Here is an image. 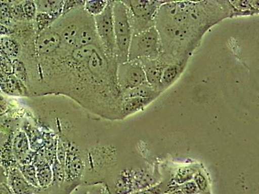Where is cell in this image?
<instances>
[{
	"label": "cell",
	"mask_w": 259,
	"mask_h": 194,
	"mask_svg": "<svg viewBox=\"0 0 259 194\" xmlns=\"http://www.w3.org/2000/svg\"><path fill=\"white\" fill-rule=\"evenodd\" d=\"M161 93L154 88L147 82L144 83L133 89L127 90L122 93V98L126 99L131 97H141V98H152L156 99Z\"/></svg>",
	"instance_id": "obj_15"
},
{
	"label": "cell",
	"mask_w": 259,
	"mask_h": 194,
	"mask_svg": "<svg viewBox=\"0 0 259 194\" xmlns=\"http://www.w3.org/2000/svg\"><path fill=\"white\" fill-rule=\"evenodd\" d=\"M13 75L24 84L29 81L28 71L22 60L19 59L13 60Z\"/></svg>",
	"instance_id": "obj_24"
},
{
	"label": "cell",
	"mask_w": 259,
	"mask_h": 194,
	"mask_svg": "<svg viewBox=\"0 0 259 194\" xmlns=\"http://www.w3.org/2000/svg\"><path fill=\"white\" fill-rule=\"evenodd\" d=\"M185 68L186 67L176 64H168L165 67L162 74L160 84H159V91L161 93L174 84L182 75Z\"/></svg>",
	"instance_id": "obj_11"
},
{
	"label": "cell",
	"mask_w": 259,
	"mask_h": 194,
	"mask_svg": "<svg viewBox=\"0 0 259 194\" xmlns=\"http://www.w3.org/2000/svg\"><path fill=\"white\" fill-rule=\"evenodd\" d=\"M1 38V37H0ZM0 52H2V48H1V40H0Z\"/></svg>",
	"instance_id": "obj_35"
},
{
	"label": "cell",
	"mask_w": 259,
	"mask_h": 194,
	"mask_svg": "<svg viewBox=\"0 0 259 194\" xmlns=\"http://www.w3.org/2000/svg\"><path fill=\"white\" fill-rule=\"evenodd\" d=\"M165 190L163 183H158L156 185L144 189V190L136 191L131 194H161Z\"/></svg>",
	"instance_id": "obj_31"
},
{
	"label": "cell",
	"mask_w": 259,
	"mask_h": 194,
	"mask_svg": "<svg viewBox=\"0 0 259 194\" xmlns=\"http://www.w3.org/2000/svg\"><path fill=\"white\" fill-rule=\"evenodd\" d=\"M122 2L126 7L133 34H136L155 26L157 13L166 1L126 0Z\"/></svg>",
	"instance_id": "obj_3"
},
{
	"label": "cell",
	"mask_w": 259,
	"mask_h": 194,
	"mask_svg": "<svg viewBox=\"0 0 259 194\" xmlns=\"http://www.w3.org/2000/svg\"><path fill=\"white\" fill-rule=\"evenodd\" d=\"M158 182L154 175L145 169L133 171V193L156 185Z\"/></svg>",
	"instance_id": "obj_13"
},
{
	"label": "cell",
	"mask_w": 259,
	"mask_h": 194,
	"mask_svg": "<svg viewBox=\"0 0 259 194\" xmlns=\"http://www.w3.org/2000/svg\"><path fill=\"white\" fill-rule=\"evenodd\" d=\"M9 30L7 27L4 26V25H0V35H5V34H8Z\"/></svg>",
	"instance_id": "obj_34"
},
{
	"label": "cell",
	"mask_w": 259,
	"mask_h": 194,
	"mask_svg": "<svg viewBox=\"0 0 259 194\" xmlns=\"http://www.w3.org/2000/svg\"><path fill=\"white\" fill-rule=\"evenodd\" d=\"M228 10L227 1H166L155 20L161 42L159 59L186 67L207 30L230 18Z\"/></svg>",
	"instance_id": "obj_1"
},
{
	"label": "cell",
	"mask_w": 259,
	"mask_h": 194,
	"mask_svg": "<svg viewBox=\"0 0 259 194\" xmlns=\"http://www.w3.org/2000/svg\"><path fill=\"white\" fill-rule=\"evenodd\" d=\"M60 17L61 16L55 15V14L37 13L35 19H34L37 34L52 26L55 21Z\"/></svg>",
	"instance_id": "obj_20"
},
{
	"label": "cell",
	"mask_w": 259,
	"mask_h": 194,
	"mask_svg": "<svg viewBox=\"0 0 259 194\" xmlns=\"http://www.w3.org/2000/svg\"><path fill=\"white\" fill-rule=\"evenodd\" d=\"M71 194H89V189L84 186L77 187Z\"/></svg>",
	"instance_id": "obj_33"
},
{
	"label": "cell",
	"mask_w": 259,
	"mask_h": 194,
	"mask_svg": "<svg viewBox=\"0 0 259 194\" xmlns=\"http://www.w3.org/2000/svg\"><path fill=\"white\" fill-rule=\"evenodd\" d=\"M13 150L18 158H22L27 154L29 150V143L24 132H20L16 136L14 140Z\"/></svg>",
	"instance_id": "obj_22"
},
{
	"label": "cell",
	"mask_w": 259,
	"mask_h": 194,
	"mask_svg": "<svg viewBox=\"0 0 259 194\" xmlns=\"http://www.w3.org/2000/svg\"><path fill=\"white\" fill-rule=\"evenodd\" d=\"M61 44L59 32L51 26L37 35L34 47L38 58L52 57Z\"/></svg>",
	"instance_id": "obj_7"
},
{
	"label": "cell",
	"mask_w": 259,
	"mask_h": 194,
	"mask_svg": "<svg viewBox=\"0 0 259 194\" xmlns=\"http://www.w3.org/2000/svg\"><path fill=\"white\" fill-rule=\"evenodd\" d=\"M23 15L28 21L34 20L37 15V8L34 1H24L22 5Z\"/></svg>",
	"instance_id": "obj_27"
},
{
	"label": "cell",
	"mask_w": 259,
	"mask_h": 194,
	"mask_svg": "<svg viewBox=\"0 0 259 194\" xmlns=\"http://www.w3.org/2000/svg\"><path fill=\"white\" fill-rule=\"evenodd\" d=\"M180 188L183 194H201L193 180L181 184Z\"/></svg>",
	"instance_id": "obj_30"
},
{
	"label": "cell",
	"mask_w": 259,
	"mask_h": 194,
	"mask_svg": "<svg viewBox=\"0 0 259 194\" xmlns=\"http://www.w3.org/2000/svg\"><path fill=\"white\" fill-rule=\"evenodd\" d=\"M161 52V42L156 27L133 34L128 52V61L143 59H159Z\"/></svg>",
	"instance_id": "obj_4"
},
{
	"label": "cell",
	"mask_w": 259,
	"mask_h": 194,
	"mask_svg": "<svg viewBox=\"0 0 259 194\" xmlns=\"http://www.w3.org/2000/svg\"><path fill=\"white\" fill-rule=\"evenodd\" d=\"M140 62L143 71H144L146 80L148 84L158 90L159 92V84L164 69L168 64L162 62L161 60L143 59Z\"/></svg>",
	"instance_id": "obj_8"
},
{
	"label": "cell",
	"mask_w": 259,
	"mask_h": 194,
	"mask_svg": "<svg viewBox=\"0 0 259 194\" xmlns=\"http://www.w3.org/2000/svg\"><path fill=\"white\" fill-rule=\"evenodd\" d=\"M1 40L2 52L12 61L19 57L21 52V46L17 41L8 36H2Z\"/></svg>",
	"instance_id": "obj_17"
},
{
	"label": "cell",
	"mask_w": 259,
	"mask_h": 194,
	"mask_svg": "<svg viewBox=\"0 0 259 194\" xmlns=\"http://www.w3.org/2000/svg\"><path fill=\"white\" fill-rule=\"evenodd\" d=\"M0 69L7 74H13V61L3 52H0Z\"/></svg>",
	"instance_id": "obj_28"
},
{
	"label": "cell",
	"mask_w": 259,
	"mask_h": 194,
	"mask_svg": "<svg viewBox=\"0 0 259 194\" xmlns=\"http://www.w3.org/2000/svg\"><path fill=\"white\" fill-rule=\"evenodd\" d=\"M193 180L201 193L207 192L209 188V181L206 175L202 172V170L200 169L194 175Z\"/></svg>",
	"instance_id": "obj_26"
},
{
	"label": "cell",
	"mask_w": 259,
	"mask_h": 194,
	"mask_svg": "<svg viewBox=\"0 0 259 194\" xmlns=\"http://www.w3.org/2000/svg\"><path fill=\"white\" fill-rule=\"evenodd\" d=\"M108 2L106 0H87L85 1L84 10L88 15L96 17L103 13Z\"/></svg>",
	"instance_id": "obj_21"
},
{
	"label": "cell",
	"mask_w": 259,
	"mask_h": 194,
	"mask_svg": "<svg viewBox=\"0 0 259 194\" xmlns=\"http://www.w3.org/2000/svg\"><path fill=\"white\" fill-rule=\"evenodd\" d=\"M85 1H64L62 15L64 16L75 9L84 8Z\"/></svg>",
	"instance_id": "obj_29"
},
{
	"label": "cell",
	"mask_w": 259,
	"mask_h": 194,
	"mask_svg": "<svg viewBox=\"0 0 259 194\" xmlns=\"http://www.w3.org/2000/svg\"><path fill=\"white\" fill-rule=\"evenodd\" d=\"M66 163V172L69 178L75 179L80 176L83 170V163L77 155L73 153L69 155Z\"/></svg>",
	"instance_id": "obj_19"
},
{
	"label": "cell",
	"mask_w": 259,
	"mask_h": 194,
	"mask_svg": "<svg viewBox=\"0 0 259 194\" xmlns=\"http://www.w3.org/2000/svg\"><path fill=\"white\" fill-rule=\"evenodd\" d=\"M89 194H105L101 184H94L89 189Z\"/></svg>",
	"instance_id": "obj_32"
},
{
	"label": "cell",
	"mask_w": 259,
	"mask_h": 194,
	"mask_svg": "<svg viewBox=\"0 0 259 194\" xmlns=\"http://www.w3.org/2000/svg\"><path fill=\"white\" fill-rule=\"evenodd\" d=\"M154 100V99L141 97H131L122 99L120 106L119 119H124L130 115L140 112Z\"/></svg>",
	"instance_id": "obj_9"
},
{
	"label": "cell",
	"mask_w": 259,
	"mask_h": 194,
	"mask_svg": "<svg viewBox=\"0 0 259 194\" xmlns=\"http://www.w3.org/2000/svg\"><path fill=\"white\" fill-rule=\"evenodd\" d=\"M117 82L122 93L147 82L144 71L139 61L118 64Z\"/></svg>",
	"instance_id": "obj_6"
},
{
	"label": "cell",
	"mask_w": 259,
	"mask_h": 194,
	"mask_svg": "<svg viewBox=\"0 0 259 194\" xmlns=\"http://www.w3.org/2000/svg\"><path fill=\"white\" fill-rule=\"evenodd\" d=\"M37 179L39 186H46L51 183L52 172L50 166L46 164H40L36 168Z\"/></svg>",
	"instance_id": "obj_23"
},
{
	"label": "cell",
	"mask_w": 259,
	"mask_h": 194,
	"mask_svg": "<svg viewBox=\"0 0 259 194\" xmlns=\"http://www.w3.org/2000/svg\"><path fill=\"white\" fill-rule=\"evenodd\" d=\"M113 25L116 60L118 64L128 61V52L131 45L133 29L130 23L127 8L122 1L113 2Z\"/></svg>",
	"instance_id": "obj_2"
},
{
	"label": "cell",
	"mask_w": 259,
	"mask_h": 194,
	"mask_svg": "<svg viewBox=\"0 0 259 194\" xmlns=\"http://www.w3.org/2000/svg\"><path fill=\"white\" fill-rule=\"evenodd\" d=\"M22 174L29 183L34 186H39L35 167L32 165H25L22 167Z\"/></svg>",
	"instance_id": "obj_25"
},
{
	"label": "cell",
	"mask_w": 259,
	"mask_h": 194,
	"mask_svg": "<svg viewBox=\"0 0 259 194\" xmlns=\"http://www.w3.org/2000/svg\"><path fill=\"white\" fill-rule=\"evenodd\" d=\"M9 179L11 186L16 194H29L31 191V185L19 171H14Z\"/></svg>",
	"instance_id": "obj_16"
},
{
	"label": "cell",
	"mask_w": 259,
	"mask_h": 194,
	"mask_svg": "<svg viewBox=\"0 0 259 194\" xmlns=\"http://www.w3.org/2000/svg\"><path fill=\"white\" fill-rule=\"evenodd\" d=\"M113 2L108 1L103 13L94 17L95 28L97 37L108 56L115 58L116 53L113 25Z\"/></svg>",
	"instance_id": "obj_5"
},
{
	"label": "cell",
	"mask_w": 259,
	"mask_h": 194,
	"mask_svg": "<svg viewBox=\"0 0 259 194\" xmlns=\"http://www.w3.org/2000/svg\"><path fill=\"white\" fill-rule=\"evenodd\" d=\"M230 18L258 15V1H228Z\"/></svg>",
	"instance_id": "obj_10"
},
{
	"label": "cell",
	"mask_w": 259,
	"mask_h": 194,
	"mask_svg": "<svg viewBox=\"0 0 259 194\" xmlns=\"http://www.w3.org/2000/svg\"><path fill=\"white\" fill-rule=\"evenodd\" d=\"M0 90L12 96L28 95V90L24 82L16 78L13 74H9L8 78Z\"/></svg>",
	"instance_id": "obj_14"
},
{
	"label": "cell",
	"mask_w": 259,
	"mask_h": 194,
	"mask_svg": "<svg viewBox=\"0 0 259 194\" xmlns=\"http://www.w3.org/2000/svg\"><path fill=\"white\" fill-rule=\"evenodd\" d=\"M37 13H46L62 15L64 1H34Z\"/></svg>",
	"instance_id": "obj_18"
},
{
	"label": "cell",
	"mask_w": 259,
	"mask_h": 194,
	"mask_svg": "<svg viewBox=\"0 0 259 194\" xmlns=\"http://www.w3.org/2000/svg\"><path fill=\"white\" fill-rule=\"evenodd\" d=\"M200 170L196 165L180 166L173 173L168 185H181L193 179L194 175Z\"/></svg>",
	"instance_id": "obj_12"
}]
</instances>
